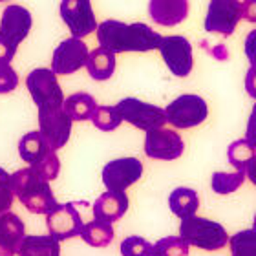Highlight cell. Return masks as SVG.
<instances>
[{"label": "cell", "instance_id": "obj_27", "mask_svg": "<svg viewBox=\"0 0 256 256\" xmlns=\"http://www.w3.org/2000/svg\"><path fill=\"white\" fill-rule=\"evenodd\" d=\"M30 166L37 172V176L40 178V180H44V182H54L60 172L59 156H57V152L52 148L46 150V152H44L37 161H33Z\"/></svg>", "mask_w": 256, "mask_h": 256}, {"label": "cell", "instance_id": "obj_11", "mask_svg": "<svg viewBox=\"0 0 256 256\" xmlns=\"http://www.w3.org/2000/svg\"><path fill=\"white\" fill-rule=\"evenodd\" d=\"M60 16H62L64 24L68 26L72 37L84 38L97 30L92 0H62Z\"/></svg>", "mask_w": 256, "mask_h": 256}, {"label": "cell", "instance_id": "obj_34", "mask_svg": "<svg viewBox=\"0 0 256 256\" xmlns=\"http://www.w3.org/2000/svg\"><path fill=\"white\" fill-rule=\"evenodd\" d=\"M13 200H15V194L11 190L10 183L6 185H0V214L8 212L13 205Z\"/></svg>", "mask_w": 256, "mask_h": 256}, {"label": "cell", "instance_id": "obj_7", "mask_svg": "<svg viewBox=\"0 0 256 256\" xmlns=\"http://www.w3.org/2000/svg\"><path fill=\"white\" fill-rule=\"evenodd\" d=\"M161 59L165 60L166 68L176 77H188L194 66L192 59V44L183 35H168L161 37L160 48Z\"/></svg>", "mask_w": 256, "mask_h": 256}, {"label": "cell", "instance_id": "obj_32", "mask_svg": "<svg viewBox=\"0 0 256 256\" xmlns=\"http://www.w3.org/2000/svg\"><path fill=\"white\" fill-rule=\"evenodd\" d=\"M18 86V75L11 64H0V94H11Z\"/></svg>", "mask_w": 256, "mask_h": 256}, {"label": "cell", "instance_id": "obj_4", "mask_svg": "<svg viewBox=\"0 0 256 256\" xmlns=\"http://www.w3.org/2000/svg\"><path fill=\"white\" fill-rule=\"evenodd\" d=\"M74 121L64 112L62 104L38 106V132L52 150H60L66 146L72 134Z\"/></svg>", "mask_w": 256, "mask_h": 256}, {"label": "cell", "instance_id": "obj_18", "mask_svg": "<svg viewBox=\"0 0 256 256\" xmlns=\"http://www.w3.org/2000/svg\"><path fill=\"white\" fill-rule=\"evenodd\" d=\"M24 236L26 227L16 214L10 210L0 214V256H15Z\"/></svg>", "mask_w": 256, "mask_h": 256}, {"label": "cell", "instance_id": "obj_15", "mask_svg": "<svg viewBox=\"0 0 256 256\" xmlns=\"http://www.w3.org/2000/svg\"><path fill=\"white\" fill-rule=\"evenodd\" d=\"M33 26L32 13L18 4H10L2 11V18H0V35L8 38L11 44H18L30 35V30Z\"/></svg>", "mask_w": 256, "mask_h": 256}, {"label": "cell", "instance_id": "obj_28", "mask_svg": "<svg viewBox=\"0 0 256 256\" xmlns=\"http://www.w3.org/2000/svg\"><path fill=\"white\" fill-rule=\"evenodd\" d=\"M188 247L182 236H166L152 246V256H188Z\"/></svg>", "mask_w": 256, "mask_h": 256}, {"label": "cell", "instance_id": "obj_10", "mask_svg": "<svg viewBox=\"0 0 256 256\" xmlns=\"http://www.w3.org/2000/svg\"><path fill=\"white\" fill-rule=\"evenodd\" d=\"M240 6V0H210L205 16V30L208 33H220L224 37H230L238 22L242 20Z\"/></svg>", "mask_w": 256, "mask_h": 256}, {"label": "cell", "instance_id": "obj_8", "mask_svg": "<svg viewBox=\"0 0 256 256\" xmlns=\"http://www.w3.org/2000/svg\"><path fill=\"white\" fill-rule=\"evenodd\" d=\"M26 86L30 90L33 102L38 106H50V104H62L64 94L60 88L57 75L52 68H37L28 75Z\"/></svg>", "mask_w": 256, "mask_h": 256}, {"label": "cell", "instance_id": "obj_17", "mask_svg": "<svg viewBox=\"0 0 256 256\" xmlns=\"http://www.w3.org/2000/svg\"><path fill=\"white\" fill-rule=\"evenodd\" d=\"M128 205H130V202H128L126 192L106 190L97 198L92 210H94V218L96 220L114 224L126 214Z\"/></svg>", "mask_w": 256, "mask_h": 256}, {"label": "cell", "instance_id": "obj_12", "mask_svg": "<svg viewBox=\"0 0 256 256\" xmlns=\"http://www.w3.org/2000/svg\"><path fill=\"white\" fill-rule=\"evenodd\" d=\"M143 176V163L138 158H119L102 168V185L106 190L124 192Z\"/></svg>", "mask_w": 256, "mask_h": 256}, {"label": "cell", "instance_id": "obj_20", "mask_svg": "<svg viewBox=\"0 0 256 256\" xmlns=\"http://www.w3.org/2000/svg\"><path fill=\"white\" fill-rule=\"evenodd\" d=\"M254 143L249 141V139H238V141H232L227 148V160L236 170L246 172V176H249L251 180H254Z\"/></svg>", "mask_w": 256, "mask_h": 256}, {"label": "cell", "instance_id": "obj_13", "mask_svg": "<svg viewBox=\"0 0 256 256\" xmlns=\"http://www.w3.org/2000/svg\"><path fill=\"white\" fill-rule=\"evenodd\" d=\"M82 224L84 222H82L74 203H57V207L46 214V225H48L50 236L57 242L80 236Z\"/></svg>", "mask_w": 256, "mask_h": 256}, {"label": "cell", "instance_id": "obj_36", "mask_svg": "<svg viewBox=\"0 0 256 256\" xmlns=\"http://www.w3.org/2000/svg\"><path fill=\"white\" fill-rule=\"evenodd\" d=\"M6 183H10V174L0 166V185H6Z\"/></svg>", "mask_w": 256, "mask_h": 256}, {"label": "cell", "instance_id": "obj_19", "mask_svg": "<svg viewBox=\"0 0 256 256\" xmlns=\"http://www.w3.org/2000/svg\"><path fill=\"white\" fill-rule=\"evenodd\" d=\"M84 66L92 79L108 80L114 75V72H116V54L99 46V48L88 52Z\"/></svg>", "mask_w": 256, "mask_h": 256}, {"label": "cell", "instance_id": "obj_24", "mask_svg": "<svg viewBox=\"0 0 256 256\" xmlns=\"http://www.w3.org/2000/svg\"><path fill=\"white\" fill-rule=\"evenodd\" d=\"M114 236H116V230L112 224L101 222V220L82 224V230H80V238L92 247H108L112 244Z\"/></svg>", "mask_w": 256, "mask_h": 256}, {"label": "cell", "instance_id": "obj_37", "mask_svg": "<svg viewBox=\"0 0 256 256\" xmlns=\"http://www.w3.org/2000/svg\"><path fill=\"white\" fill-rule=\"evenodd\" d=\"M0 2H8V0H0Z\"/></svg>", "mask_w": 256, "mask_h": 256}, {"label": "cell", "instance_id": "obj_35", "mask_svg": "<svg viewBox=\"0 0 256 256\" xmlns=\"http://www.w3.org/2000/svg\"><path fill=\"white\" fill-rule=\"evenodd\" d=\"M242 18H247L249 22H256V0H246L240 6Z\"/></svg>", "mask_w": 256, "mask_h": 256}, {"label": "cell", "instance_id": "obj_23", "mask_svg": "<svg viewBox=\"0 0 256 256\" xmlns=\"http://www.w3.org/2000/svg\"><path fill=\"white\" fill-rule=\"evenodd\" d=\"M96 106H97L96 99L90 94H86V92L72 94L62 102L64 112L68 114L72 121H90Z\"/></svg>", "mask_w": 256, "mask_h": 256}, {"label": "cell", "instance_id": "obj_33", "mask_svg": "<svg viewBox=\"0 0 256 256\" xmlns=\"http://www.w3.org/2000/svg\"><path fill=\"white\" fill-rule=\"evenodd\" d=\"M16 50H18V46L11 44L8 38H4L0 35V64H11Z\"/></svg>", "mask_w": 256, "mask_h": 256}, {"label": "cell", "instance_id": "obj_6", "mask_svg": "<svg viewBox=\"0 0 256 256\" xmlns=\"http://www.w3.org/2000/svg\"><path fill=\"white\" fill-rule=\"evenodd\" d=\"M116 110L119 112L121 119L130 123L139 130H152V128L165 126V110L150 102L139 101L136 97H126L116 104Z\"/></svg>", "mask_w": 256, "mask_h": 256}, {"label": "cell", "instance_id": "obj_2", "mask_svg": "<svg viewBox=\"0 0 256 256\" xmlns=\"http://www.w3.org/2000/svg\"><path fill=\"white\" fill-rule=\"evenodd\" d=\"M10 187L32 214H48L57 207L50 182L40 180L32 166L13 172L10 176Z\"/></svg>", "mask_w": 256, "mask_h": 256}, {"label": "cell", "instance_id": "obj_1", "mask_svg": "<svg viewBox=\"0 0 256 256\" xmlns=\"http://www.w3.org/2000/svg\"><path fill=\"white\" fill-rule=\"evenodd\" d=\"M97 40L102 48L112 54H126V52H152L160 48L161 35L154 32L148 24L136 22L124 24L121 20H104L97 24Z\"/></svg>", "mask_w": 256, "mask_h": 256}, {"label": "cell", "instance_id": "obj_26", "mask_svg": "<svg viewBox=\"0 0 256 256\" xmlns=\"http://www.w3.org/2000/svg\"><path fill=\"white\" fill-rule=\"evenodd\" d=\"M246 172H214L210 178V187L216 194L225 196V194H232L244 185L246 182Z\"/></svg>", "mask_w": 256, "mask_h": 256}, {"label": "cell", "instance_id": "obj_25", "mask_svg": "<svg viewBox=\"0 0 256 256\" xmlns=\"http://www.w3.org/2000/svg\"><path fill=\"white\" fill-rule=\"evenodd\" d=\"M46 150H50V146L40 136V132H28L18 141V154H20L22 161H26L30 165L33 161H37Z\"/></svg>", "mask_w": 256, "mask_h": 256}, {"label": "cell", "instance_id": "obj_30", "mask_svg": "<svg viewBox=\"0 0 256 256\" xmlns=\"http://www.w3.org/2000/svg\"><path fill=\"white\" fill-rule=\"evenodd\" d=\"M230 254L232 256H256L254 246V230L247 229L236 232L232 238H229Z\"/></svg>", "mask_w": 256, "mask_h": 256}, {"label": "cell", "instance_id": "obj_16", "mask_svg": "<svg viewBox=\"0 0 256 256\" xmlns=\"http://www.w3.org/2000/svg\"><path fill=\"white\" fill-rule=\"evenodd\" d=\"M188 0H150L148 15L160 26H178L188 16Z\"/></svg>", "mask_w": 256, "mask_h": 256}, {"label": "cell", "instance_id": "obj_5", "mask_svg": "<svg viewBox=\"0 0 256 256\" xmlns=\"http://www.w3.org/2000/svg\"><path fill=\"white\" fill-rule=\"evenodd\" d=\"M208 118L205 99L196 94H183L165 108V119L174 128H194Z\"/></svg>", "mask_w": 256, "mask_h": 256}, {"label": "cell", "instance_id": "obj_9", "mask_svg": "<svg viewBox=\"0 0 256 256\" xmlns=\"http://www.w3.org/2000/svg\"><path fill=\"white\" fill-rule=\"evenodd\" d=\"M185 143H183L182 136L170 128L160 126L146 130V138H144V154L152 158V160L161 161H172L183 156Z\"/></svg>", "mask_w": 256, "mask_h": 256}, {"label": "cell", "instance_id": "obj_22", "mask_svg": "<svg viewBox=\"0 0 256 256\" xmlns=\"http://www.w3.org/2000/svg\"><path fill=\"white\" fill-rule=\"evenodd\" d=\"M168 207L178 218H188L192 214H196L200 207V198L198 192L188 187H178L170 192L168 196Z\"/></svg>", "mask_w": 256, "mask_h": 256}, {"label": "cell", "instance_id": "obj_21", "mask_svg": "<svg viewBox=\"0 0 256 256\" xmlns=\"http://www.w3.org/2000/svg\"><path fill=\"white\" fill-rule=\"evenodd\" d=\"M18 256H60L59 242L46 234L24 236L18 247Z\"/></svg>", "mask_w": 256, "mask_h": 256}, {"label": "cell", "instance_id": "obj_29", "mask_svg": "<svg viewBox=\"0 0 256 256\" xmlns=\"http://www.w3.org/2000/svg\"><path fill=\"white\" fill-rule=\"evenodd\" d=\"M90 121L94 123V126L99 128L101 132L118 130L119 124L123 123V119H121L119 112L116 110V106H99V104H97L94 114H92Z\"/></svg>", "mask_w": 256, "mask_h": 256}, {"label": "cell", "instance_id": "obj_3", "mask_svg": "<svg viewBox=\"0 0 256 256\" xmlns=\"http://www.w3.org/2000/svg\"><path fill=\"white\" fill-rule=\"evenodd\" d=\"M180 236L188 246H194L203 251H220L229 244V234L224 225L194 214L182 220Z\"/></svg>", "mask_w": 256, "mask_h": 256}, {"label": "cell", "instance_id": "obj_14", "mask_svg": "<svg viewBox=\"0 0 256 256\" xmlns=\"http://www.w3.org/2000/svg\"><path fill=\"white\" fill-rule=\"evenodd\" d=\"M88 57V46L82 38L70 37L54 50L52 55V70L55 75H70L84 66Z\"/></svg>", "mask_w": 256, "mask_h": 256}, {"label": "cell", "instance_id": "obj_31", "mask_svg": "<svg viewBox=\"0 0 256 256\" xmlns=\"http://www.w3.org/2000/svg\"><path fill=\"white\" fill-rule=\"evenodd\" d=\"M121 256H152V244L141 236H128L121 242Z\"/></svg>", "mask_w": 256, "mask_h": 256}]
</instances>
